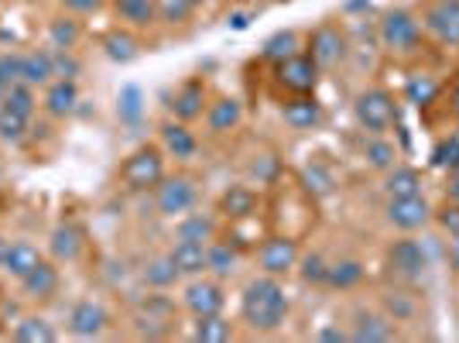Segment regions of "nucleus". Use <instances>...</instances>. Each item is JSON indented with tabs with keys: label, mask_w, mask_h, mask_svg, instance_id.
Returning a JSON list of instances; mask_svg holds the SVG:
<instances>
[{
	"label": "nucleus",
	"mask_w": 459,
	"mask_h": 343,
	"mask_svg": "<svg viewBox=\"0 0 459 343\" xmlns=\"http://www.w3.org/2000/svg\"><path fill=\"white\" fill-rule=\"evenodd\" d=\"M384 265H387V271L394 278H402V282H419L421 275L429 271V251H425L421 241L404 233L398 241H391V248L384 254Z\"/></svg>",
	"instance_id": "nucleus-7"
},
{
	"label": "nucleus",
	"mask_w": 459,
	"mask_h": 343,
	"mask_svg": "<svg viewBox=\"0 0 459 343\" xmlns=\"http://www.w3.org/2000/svg\"><path fill=\"white\" fill-rule=\"evenodd\" d=\"M398 337V326L387 312H374V309H360L350 326V340L353 343H391Z\"/></svg>",
	"instance_id": "nucleus-18"
},
{
	"label": "nucleus",
	"mask_w": 459,
	"mask_h": 343,
	"mask_svg": "<svg viewBox=\"0 0 459 343\" xmlns=\"http://www.w3.org/2000/svg\"><path fill=\"white\" fill-rule=\"evenodd\" d=\"M384 312H387L394 323H404V320L415 316V305L408 303V292H391V295L384 299Z\"/></svg>",
	"instance_id": "nucleus-47"
},
{
	"label": "nucleus",
	"mask_w": 459,
	"mask_h": 343,
	"mask_svg": "<svg viewBox=\"0 0 459 343\" xmlns=\"http://www.w3.org/2000/svg\"><path fill=\"white\" fill-rule=\"evenodd\" d=\"M7 90H11V86H7L4 79H0V100H4V93H7Z\"/></svg>",
	"instance_id": "nucleus-54"
},
{
	"label": "nucleus",
	"mask_w": 459,
	"mask_h": 343,
	"mask_svg": "<svg viewBox=\"0 0 459 343\" xmlns=\"http://www.w3.org/2000/svg\"><path fill=\"white\" fill-rule=\"evenodd\" d=\"M11 337H14L18 343H56L58 330L52 326V320H48V316L31 312V316H24V320H18V323H14Z\"/></svg>",
	"instance_id": "nucleus-33"
},
{
	"label": "nucleus",
	"mask_w": 459,
	"mask_h": 343,
	"mask_svg": "<svg viewBox=\"0 0 459 343\" xmlns=\"http://www.w3.org/2000/svg\"><path fill=\"white\" fill-rule=\"evenodd\" d=\"M182 309L189 312L192 320L195 316H216L227 309V292H223V282L220 278H186V288H182Z\"/></svg>",
	"instance_id": "nucleus-10"
},
{
	"label": "nucleus",
	"mask_w": 459,
	"mask_h": 343,
	"mask_svg": "<svg viewBox=\"0 0 459 343\" xmlns=\"http://www.w3.org/2000/svg\"><path fill=\"white\" fill-rule=\"evenodd\" d=\"M141 275H144V286L154 288V292H169V288H175V282H178V271H175V265L169 261V258H154V261H148Z\"/></svg>",
	"instance_id": "nucleus-39"
},
{
	"label": "nucleus",
	"mask_w": 459,
	"mask_h": 343,
	"mask_svg": "<svg viewBox=\"0 0 459 343\" xmlns=\"http://www.w3.org/2000/svg\"><path fill=\"white\" fill-rule=\"evenodd\" d=\"M299 275H302V282L306 286H325V271H329V261H325L323 254H302L299 258V268H295Z\"/></svg>",
	"instance_id": "nucleus-45"
},
{
	"label": "nucleus",
	"mask_w": 459,
	"mask_h": 343,
	"mask_svg": "<svg viewBox=\"0 0 459 343\" xmlns=\"http://www.w3.org/2000/svg\"><path fill=\"white\" fill-rule=\"evenodd\" d=\"M0 244H4V237H0Z\"/></svg>",
	"instance_id": "nucleus-56"
},
{
	"label": "nucleus",
	"mask_w": 459,
	"mask_h": 343,
	"mask_svg": "<svg viewBox=\"0 0 459 343\" xmlns=\"http://www.w3.org/2000/svg\"><path fill=\"white\" fill-rule=\"evenodd\" d=\"M175 237H182V241H199V244H210L220 237V224L206 216V213H186V216H178V224H175Z\"/></svg>",
	"instance_id": "nucleus-31"
},
{
	"label": "nucleus",
	"mask_w": 459,
	"mask_h": 343,
	"mask_svg": "<svg viewBox=\"0 0 459 343\" xmlns=\"http://www.w3.org/2000/svg\"><path fill=\"white\" fill-rule=\"evenodd\" d=\"M250 18H254L250 11H233V14H230V28H233V31H247Z\"/></svg>",
	"instance_id": "nucleus-50"
},
{
	"label": "nucleus",
	"mask_w": 459,
	"mask_h": 343,
	"mask_svg": "<svg viewBox=\"0 0 459 343\" xmlns=\"http://www.w3.org/2000/svg\"><path fill=\"white\" fill-rule=\"evenodd\" d=\"M421 192V172L411 165H394L384 172V196L398 199V196H419Z\"/></svg>",
	"instance_id": "nucleus-32"
},
{
	"label": "nucleus",
	"mask_w": 459,
	"mask_h": 343,
	"mask_svg": "<svg viewBox=\"0 0 459 343\" xmlns=\"http://www.w3.org/2000/svg\"><path fill=\"white\" fill-rule=\"evenodd\" d=\"M117 117H120V124H141V117H144V90L134 86V83H127V86H120V93H117Z\"/></svg>",
	"instance_id": "nucleus-37"
},
{
	"label": "nucleus",
	"mask_w": 459,
	"mask_h": 343,
	"mask_svg": "<svg viewBox=\"0 0 459 343\" xmlns=\"http://www.w3.org/2000/svg\"><path fill=\"white\" fill-rule=\"evenodd\" d=\"M353 117L364 134H387L398 124V100L384 86H367L353 100Z\"/></svg>",
	"instance_id": "nucleus-4"
},
{
	"label": "nucleus",
	"mask_w": 459,
	"mask_h": 343,
	"mask_svg": "<svg viewBox=\"0 0 459 343\" xmlns=\"http://www.w3.org/2000/svg\"><path fill=\"white\" fill-rule=\"evenodd\" d=\"M82 248H86V237H82V230L76 224H58L52 230V237H48V254H52V261H58V265L79 261Z\"/></svg>",
	"instance_id": "nucleus-25"
},
{
	"label": "nucleus",
	"mask_w": 459,
	"mask_h": 343,
	"mask_svg": "<svg viewBox=\"0 0 459 343\" xmlns=\"http://www.w3.org/2000/svg\"><path fill=\"white\" fill-rule=\"evenodd\" d=\"M114 4V14L120 18V24L127 28H152L158 24V0H110Z\"/></svg>",
	"instance_id": "nucleus-28"
},
{
	"label": "nucleus",
	"mask_w": 459,
	"mask_h": 343,
	"mask_svg": "<svg viewBox=\"0 0 459 343\" xmlns=\"http://www.w3.org/2000/svg\"><path fill=\"white\" fill-rule=\"evenodd\" d=\"M299 186L312 196V199H323V196H333L336 192V175L325 169L323 162H308L302 175H299Z\"/></svg>",
	"instance_id": "nucleus-36"
},
{
	"label": "nucleus",
	"mask_w": 459,
	"mask_h": 343,
	"mask_svg": "<svg viewBox=\"0 0 459 343\" xmlns=\"http://www.w3.org/2000/svg\"><path fill=\"white\" fill-rule=\"evenodd\" d=\"M79 107V86L76 79H52L45 86V96H41V110L52 117V120H62L69 117Z\"/></svg>",
	"instance_id": "nucleus-23"
},
{
	"label": "nucleus",
	"mask_w": 459,
	"mask_h": 343,
	"mask_svg": "<svg viewBox=\"0 0 459 343\" xmlns=\"http://www.w3.org/2000/svg\"><path fill=\"white\" fill-rule=\"evenodd\" d=\"M103 4L107 0H62V11H69V14H96Z\"/></svg>",
	"instance_id": "nucleus-48"
},
{
	"label": "nucleus",
	"mask_w": 459,
	"mask_h": 343,
	"mask_svg": "<svg viewBox=\"0 0 459 343\" xmlns=\"http://www.w3.org/2000/svg\"><path fill=\"white\" fill-rule=\"evenodd\" d=\"M419 21L421 31H429L439 45L459 48V0H429Z\"/></svg>",
	"instance_id": "nucleus-11"
},
{
	"label": "nucleus",
	"mask_w": 459,
	"mask_h": 343,
	"mask_svg": "<svg viewBox=\"0 0 459 343\" xmlns=\"http://www.w3.org/2000/svg\"><path fill=\"white\" fill-rule=\"evenodd\" d=\"M165 258L175 265L178 278H199V275H206V244H199V241H182L178 237Z\"/></svg>",
	"instance_id": "nucleus-24"
},
{
	"label": "nucleus",
	"mask_w": 459,
	"mask_h": 343,
	"mask_svg": "<svg viewBox=\"0 0 459 343\" xmlns=\"http://www.w3.org/2000/svg\"><path fill=\"white\" fill-rule=\"evenodd\" d=\"M449 114L459 120V76L449 83Z\"/></svg>",
	"instance_id": "nucleus-51"
},
{
	"label": "nucleus",
	"mask_w": 459,
	"mask_h": 343,
	"mask_svg": "<svg viewBox=\"0 0 459 343\" xmlns=\"http://www.w3.org/2000/svg\"><path fill=\"white\" fill-rule=\"evenodd\" d=\"M288 312H291V299H288L281 278L257 275L240 292V323L247 326V330H254V333H274V330H281Z\"/></svg>",
	"instance_id": "nucleus-1"
},
{
	"label": "nucleus",
	"mask_w": 459,
	"mask_h": 343,
	"mask_svg": "<svg viewBox=\"0 0 459 343\" xmlns=\"http://www.w3.org/2000/svg\"><path fill=\"white\" fill-rule=\"evenodd\" d=\"M404 96H408V103H415L419 110L425 107H432L436 103V96H439V83L432 76H415L408 86H404Z\"/></svg>",
	"instance_id": "nucleus-43"
},
{
	"label": "nucleus",
	"mask_w": 459,
	"mask_h": 343,
	"mask_svg": "<svg viewBox=\"0 0 459 343\" xmlns=\"http://www.w3.org/2000/svg\"><path fill=\"white\" fill-rule=\"evenodd\" d=\"M306 52L316 58L319 69H336L350 58V39H346V31L336 21H323V24H316L308 31Z\"/></svg>",
	"instance_id": "nucleus-6"
},
{
	"label": "nucleus",
	"mask_w": 459,
	"mask_h": 343,
	"mask_svg": "<svg viewBox=\"0 0 459 343\" xmlns=\"http://www.w3.org/2000/svg\"><path fill=\"white\" fill-rule=\"evenodd\" d=\"M281 120L291 131H316L325 120V107L316 100V93L288 96L285 103H281Z\"/></svg>",
	"instance_id": "nucleus-16"
},
{
	"label": "nucleus",
	"mask_w": 459,
	"mask_h": 343,
	"mask_svg": "<svg viewBox=\"0 0 459 343\" xmlns=\"http://www.w3.org/2000/svg\"><path fill=\"white\" fill-rule=\"evenodd\" d=\"M387 224L394 230H402V233H415V230L429 227L432 224V203L425 199V196H398V199H387Z\"/></svg>",
	"instance_id": "nucleus-12"
},
{
	"label": "nucleus",
	"mask_w": 459,
	"mask_h": 343,
	"mask_svg": "<svg viewBox=\"0 0 459 343\" xmlns=\"http://www.w3.org/2000/svg\"><path fill=\"white\" fill-rule=\"evenodd\" d=\"M4 107H11L14 114L28 117V120H35V110H39V96H35V86H28V83H14L4 100H0Z\"/></svg>",
	"instance_id": "nucleus-38"
},
{
	"label": "nucleus",
	"mask_w": 459,
	"mask_h": 343,
	"mask_svg": "<svg viewBox=\"0 0 459 343\" xmlns=\"http://www.w3.org/2000/svg\"><path fill=\"white\" fill-rule=\"evenodd\" d=\"M295 52H302V39L295 35V31H278V35H271L268 41H264V48H261V56L268 58V62H285V58H291Z\"/></svg>",
	"instance_id": "nucleus-41"
},
{
	"label": "nucleus",
	"mask_w": 459,
	"mask_h": 343,
	"mask_svg": "<svg viewBox=\"0 0 459 343\" xmlns=\"http://www.w3.org/2000/svg\"><path fill=\"white\" fill-rule=\"evenodd\" d=\"M45 39L52 45V52H73L79 41H82V24L76 21V14H58V18L48 21L45 28Z\"/></svg>",
	"instance_id": "nucleus-27"
},
{
	"label": "nucleus",
	"mask_w": 459,
	"mask_h": 343,
	"mask_svg": "<svg viewBox=\"0 0 459 343\" xmlns=\"http://www.w3.org/2000/svg\"><path fill=\"white\" fill-rule=\"evenodd\" d=\"M100 48H103V56L110 58L114 66H131V62L141 56V39H137L134 28L120 24V28H110V31L100 39Z\"/></svg>",
	"instance_id": "nucleus-22"
},
{
	"label": "nucleus",
	"mask_w": 459,
	"mask_h": 343,
	"mask_svg": "<svg viewBox=\"0 0 459 343\" xmlns=\"http://www.w3.org/2000/svg\"><path fill=\"white\" fill-rule=\"evenodd\" d=\"M56 79V58L48 48H39V52H21V83L28 86H48Z\"/></svg>",
	"instance_id": "nucleus-26"
},
{
	"label": "nucleus",
	"mask_w": 459,
	"mask_h": 343,
	"mask_svg": "<svg viewBox=\"0 0 459 343\" xmlns=\"http://www.w3.org/2000/svg\"><path fill=\"white\" fill-rule=\"evenodd\" d=\"M45 261V254H41L31 241H4L0 244V271L7 275V278H24V275H31L35 268Z\"/></svg>",
	"instance_id": "nucleus-15"
},
{
	"label": "nucleus",
	"mask_w": 459,
	"mask_h": 343,
	"mask_svg": "<svg viewBox=\"0 0 459 343\" xmlns=\"http://www.w3.org/2000/svg\"><path fill=\"white\" fill-rule=\"evenodd\" d=\"M58 286H62L58 261H41L31 275L21 278V292H24L31 303H52V299L58 295Z\"/></svg>",
	"instance_id": "nucleus-21"
},
{
	"label": "nucleus",
	"mask_w": 459,
	"mask_h": 343,
	"mask_svg": "<svg viewBox=\"0 0 459 343\" xmlns=\"http://www.w3.org/2000/svg\"><path fill=\"white\" fill-rule=\"evenodd\" d=\"M261 210V196L250 189L247 182H233L227 189L220 192V199H216V213L233 224V220H247V216H257Z\"/></svg>",
	"instance_id": "nucleus-17"
},
{
	"label": "nucleus",
	"mask_w": 459,
	"mask_h": 343,
	"mask_svg": "<svg viewBox=\"0 0 459 343\" xmlns=\"http://www.w3.org/2000/svg\"><path fill=\"white\" fill-rule=\"evenodd\" d=\"M254 258H257L261 275H271V278H288V275L299 268L302 244H299V237H291V233H268V237L254 248Z\"/></svg>",
	"instance_id": "nucleus-5"
},
{
	"label": "nucleus",
	"mask_w": 459,
	"mask_h": 343,
	"mask_svg": "<svg viewBox=\"0 0 459 343\" xmlns=\"http://www.w3.org/2000/svg\"><path fill=\"white\" fill-rule=\"evenodd\" d=\"M377 39L391 56H415L421 48V21L411 7H391L377 21Z\"/></svg>",
	"instance_id": "nucleus-3"
},
{
	"label": "nucleus",
	"mask_w": 459,
	"mask_h": 343,
	"mask_svg": "<svg viewBox=\"0 0 459 343\" xmlns=\"http://www.w3.org/2000/svg\"><path fill=\"white\" fill-rule=\"evenodd\" d=\"M199 199V189L189 175H165L158 186H154V210L158 216H169V220H178L195 207Z\"/></svg>",
	"instance_id": "nucleus-8"
},
{
	"label": "nucleus",
	"mask_w": 459,
	"mask_h": 343,
	"mask_svg": "<svg viewBox=\"0 0 459 343\" xmlns=\"http://www.w3.org/2000/svg\"><path fill=\"white\" fill-rule=\"evenodd\" d=\"M449 199H456L459 203V169L449 172Z\"/></svg>",
	"instance_id": "nucleus-52"
},
{
	"label": "nucleus",
	"mask_w": 459,
	"mask_h": 343,
	"mask_svg": "<svg viewBox=\"0 0 459 343\" xmlns=\"http://www.w3.org/2000/svg\"><path fill=\"white\" fill-rule=\"evenodd\" d=\"M165 148L161 145H141L127 154L117 169V179L127 192H148L165 179Z\"/></svg>",
	"instance_id": "nucleus-2"
},
{
	"label": "nucleus",
	"mask_w": 459,
	"mask_h": 343,
	"mask_svg": "<svg viewBox=\"0 0 459 343\" xmlns=\"http://www.w3.org/2000/svg\"><path fill=\"white\" fill-rule=\"evenodd\" d=\"M199 4H212V0H195V7H199Z\"/></svg>",
	"instance_id": "nucleus-55"
},
{
	"label": "nucleus",
	"mask_w": 459,
	"mask_h": 343,
	"mask_svg": "<svg viewBox=\"0 0 459 343\" xmlns=\"http://www.w3.org/2000/svg\"><path fill=\"white\" fill-rule=\"evenodd\" d=\"M316 340L319 343H343V340H350V330H343V326H323V330L316 333Z\"/></svg>",
	"instance_id": "nucleus-49"
},
{
	"label": "nucleus",
	"mask_w": 459,
	"mask_h": 343,
	"mask_svg": "<svg viewBox=\"0 0 459 343\" xmlns=\"http://www.w3.org/2000/svg\"><path fill=\"white\" fill-rule=\"evenodd\" d=\"M28 131H31V120L14 114L11 107H4V103H0V141H7V145H21V141L28 137Z\"/></svg>",
	"instance_id": "nucleus-42"
},
{
	"label": "nucleus",
	"mask_w": 459,
	"mask_h": 343,
	"mask_svg": "<svg viewBox=\"0 0 459 343\" xmlns=\"http://www.w3.org/2000/svg\"><path fill=\"white\" fill-rule=\"evenodd\" d=\"M449 265H453V271H456V278H459V237L453 241V248H449Z\"/></svg>",
	"instance_id": "nucleus-53"
},
{
	"label": "nucleus",
	"mask_w": 459,
	"mask_h": 343,
	"mask_svg": "<svg viewBox=\"0 0 459 343\" xmlns=\"http://www.w3.org/2000/svg\"><path fill=\"white\" fill-rule=\"evenodd\" d=\"M432 165H436V169H446V172L459 169V131L439 137V145L432 148Z\"/></svg>",
	"instance_id": "nucleus-44"
},
{
	"label": "nucleus",
	"mask_w": 459,
	"mask_h": 343,
	"mask_svg": "<svg viewBox=\"0 0 459 343\" xmlns=\"http://www.w3.org/2000/svg\"><path fill=\"white\" fill-rule=\"evenodd\" d=\"M203 120H206L210 134L223 137V134L237 131V128L244 124V103H240L237 96H212Z\"/></svg>",
	"instance_id": "nucleus-20"
},
{
	"label": "nucleus",
	"mask_w": 459,
	"mask_h": 343,
	"mask_svg": "<svg viewBox=\"0 0 459 343\" xmlns=\"http://www.w3.org/2000/svg\"><path fill=\"white\" fill-rule=\"evenodd\" d=\"M195 14V0H158V24L186 28Z\"/></svg>",
	"instance_id": "nucleus-40"
},
{
	"label": "nucleus",
	"mask_w": 459,
	"mask_h": 343,
	"mask_svg": "<svg viewBox=\"0 0 459 343\" xmlns=\"http://www.w3.org/2000/svg\"><path fill=\"white\" fill-rule=\"evenodd\" d=\"M172 117L175 120H182V124H195V120H203L206 114V107H210V86H206V79L192 76L186 79L172 96Z\"/></svg>",
	"instance_id": "nucleus-14"
},
{
	"label": "nucleus",
	"mask_w": 459,
	"mask_h": 343,
	"mask_svg": "<svg viewBox=\"0 0 459 343\" xmlns=\"http://www.w3.org/2000/svg\"><path fill=\"white\" fill-rule=\"evenodd\" d=\"M158 137H161L165 154H172L175 162H192V158L199 154V137H195V131H192L189 124H182V120H165V124L158 128Z\"/></svg>",
	"instance_id": "nucleus-19"
},
{
	"label": "nucleus",
	"mask_w": 459,
	"mask_h": 343,
	"mask_svg": "<svg viewBox=\"0 0 459 343\" xmlns=\"http://www.w3.org/2000/svg\"><path fill=\"white\" fill-rule=\"evenodd\" d=\"M237 261H240V251L230 244L227 237H216L206 244V271H210L212 278H230L233 271H237Z\"/></svg>",
	"instance_id": "nucleus-29"
},
{
	"label": "nucleus",
	"mask_w": 459,
	"mask_h": 343,
	"mask_svg": "<svg viewBox=\"0 0 459 343\" xmlns=\"http://www.w3.org/2000/svg\"><path fill=\"white\" fill-rule=\"evenodd\" d=\"M319 79H323V69L316 66V58L308 56V52H295L291 58L274 66V83H278L288 96L316 93Z\"/></svg>",
	"instance_id": "nucleus-9"
},
{
	"label": "nucleus",
	"mask_w": 459,
	"mask_h": 343,
	"mask_svg": "<svg viewBox=\"0 0 459 343\" xmlns=\"http://www.w3.org/2000/svg\"><path fill=\"white\" fill-rule=\"evenodd\" d=\"M364 162L374 172L394 169V165H398V148H394V141H387V134H367Z\"/></svg>",
	"instance_id": "nucleus-35"
},
{
	"label": "nucleus",
	"mask_w": 459,
	"mask_h": 343,
	"mask_svg": "<svg viewBox=\"0 0 459 343\" xmlns=\"http://www.w3.org/2000/svg\"><path fill=\"white\" fill-rule=\"evenodd\" d=\"M364 261H357V258H340V261H333L329 271H325V288H336V292H350V288H357L364 282Z\"/></svg>",
	"instance_id": "nucleus-34"
},
{
	"label": "nucleus",
	"mask_w": 459,
	"mask_h": 343,
	"mask_svg": "<svg viewBox=\"0 0 459 343\" xmlns=\"http://www.w3.org/2000/svg\"><path fill=\"white\" fill-rule=\"evenodd\" d=\"M110 326V309L100 303V299H79L69 309V320H65V330L76 337V340H96L103 337Z\"/></svg>",
	"instance_id": "nucleus-13"
},
{
	"label": "nucleus",
	"mask_w": 459,
	"mask_h": 343,
	"mask_svg": "<svg viewBox=\"0 0 459 343\" xmlns=\"http://www.w3.org/2000/svg\"><path fill=\"white\" fill-rule=\"evenodd\" d=\"M189 337L195 343H230L237 337V326L230 323L223 312H216V316H195Z\"/></svg>",
	"instance_id": "nucleus-30"
},
{
	"label": "nucleus",
	"mask_w": 459,
	"mask_h": 343,
	"mask_svg": "<svg viewBox=\"0 0 459 343\" xmlns=\"http://www.w3.org/2000/svg\"><path fill=\"white\" fill-rule=\"evenodd\" d=\"M432 224L449 237V241H456L459 237V203L456 199H449V203H442L439 210L432 213Z\"/></svg>",
	"instance_id": "nucleus-46"
}]
</instances>
